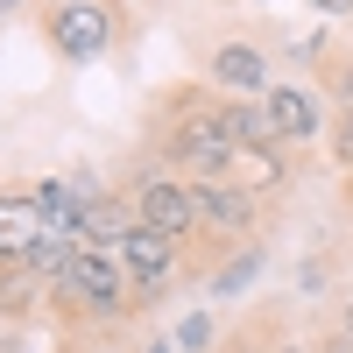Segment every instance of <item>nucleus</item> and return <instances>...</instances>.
<instances>
[{
	"mask_svg": "<svg viewBox=\"0 0 353 353\" xmlns=\"http://www.w3.org/2000/svg\"><path fill=\"white\" fill-rule=\"evenodd\" d=\"M156 149H163V163L176 176H191V184H198V176H233V163H241L212 85H184V92L163 99V113H156Z\"/></svg>",
	"mask_w": 353,
	"mask_h": 353,
	"instance_id": "1",
	"label": "nucleus"
},
{
	"mask_svg": "<svg viewBox=\"0 0 353 353\" xmlns=\"http://www.w3.org/2000/svg\"><path fill=\"white\" fill-rule=\"evenodd\" d=\"M64 311H78V318H99V325H113V318L128 311V297H134V283H128V269H121V254H99V248H78L71 254V269L57 276V290H50Z\"/></svg>",
	"mask_w": 353,
	"mask_h": 353,
	"instance_id": "2",
	"label": "nucleus"
},
{
	"mask_svg": "<svg viewBox=\"0 0 353 353\" xmlns=\"http://www.w3.org/2000/svg\"><path fill=\"white\" fill-rule=\"evenodd\" d=\"M43 43L64 64H99L121 43V8L113 0H50L43 8Z\"/></svg>",
	"mask_w": 353,
	"mask_h": 353,
	"instance_id": "3",
	"label": "nucleus"
},
{
	"mask_svg": "<svg viewBox=\"0 0 353 353\" xmlns=\"http://www.w3.org/2000/svg\"><path fill=\"white\" fill-rule=\"evenodd\" d=\"M121 198L134 205V219H141V226L170 233V241H191V233H198V198H191V176H176V170H134Z\"/></svg>",
	"mask_w": 353,
	"mask_h": 353,
	"instance_id": "4",
	"label": "nucleus"
},
{
	"mask_svg": "<svg viewBox=\"0 0 353 353\" xmlns=\"http://www.w3.org/2000/svg\"><path fill=\"white\" fill-rule=\"evenodd\" d=\"M191 198H198V233L205 241H248L254 219H261V191L241 184V176H198Z\"/></svg>",
	"mask_w": 353,
	"mask_h": 353,
	"instance_id": "5",
	"label": "nucleus"
},
{
	"mask_svg": "<svg viewBox=\"0 0 353 353\" xmlns=\"http://www.w3.org/2000/svg\"><path fill=\"white\" fill-rule=\"evenodd\" d=\"M205 85H212L219 99H269V85H276L269 50H261V43H248V36L212 43V50H205Z\"/></svg>",
	"mask_w": 353,
	"mask_h": 353,
	"instance_id": "6",
	"label": "nucleus"
},
{
	"mask_svg": "<svg viewBox=\"0 0 353 353\" xmlns=\"http://www.w3.org/2000/svg\"><path fill=\"white\" fill-rule=\"evenodd\" d=\"M121 254V269H128V283H134V297H163V290L176 283V269H184V241H170V233H156V226H128V241L113 248Z\"/></svg>",
	"mask_w": 353,
	"mask_h": 353,
	"instance_id": "7",
	"label": "nucleus"
},
{
	"mask_svg": "<svg viewBox=\"0 0 353 353\" xmlns=\"http://www.w3.org/2000/svg\"><path fill=\"white\" fill-rule=\"evenodd\" d=\"M261 106H269V128H276V141H283V149H304V141H318V128H325V121H318V92H311V85L276 78Z\"/></svg>",
	"mask_w": 353,
	"mask_h": 353,
	"instance_id": "8",
	"label": "nucleus"
},
{
	"mask_svg": "<svg viewBox=\"0 0 353 353\" xmlns=\"http://www.w3.org/2000/svg\"><path fill=\"white\" fill-rule=\"evenodd\" d=\"M43 205H36V191H0V269L8 261H21L28 248L43 241Z\"/></svg>",
	"mask_w": 353,
	"mask_h": 353,
	"instance_id": "9",
	"label": "nucleus"
},
{
	"mask_svg": "<svg viewBox=\"0 0 353 353\" xmlns=\"http://www.w3.org/2000/svg\"><path fill=\"white\" fill-rule=\"evenodd\" d=\"M219 113H226V134H233V149H241V156L283 149V141H276V128H269V106H261V99H219Z\"/></svg>",
	"mask_w": 353,
	"mask_h": 353,
	"instance_id": "10",
	"label": "nucleus"
},
{
	"mask_svg": "<svg viewBox=\"0 0 353 353\" xmlns=\"http://www.w3.org/2000/svg\"><path fill=\"white\" fill-rule=\"evenodd\" d=\"M43 276H28L21 269V261H8V269H0V311H8V318H28V311H36L43 304Z\"/></svg>",
	"mask_w": 353,
	"mask_h": 353,
	"instance_id": "11",
	"label": "nucleus"
},
{
	"mask_svg": "<svg viewBox=\"0 0 353 353\" xmlns=\"http://www.w3.org/2000/svg\"><path fill=\"white\" fill-rule=\"evenodd\" d=\"M254 276H261V248H241V254H233L226 269L212 276V297H241V290H248Z\"/></svg>",
	"mask_w": 353,
	"mask_h": 353,
	"instance_id": "12",
	"label": "nucleus"
},
{
	"mask_svg": "<svg viewBox=\"0 0 353 353\" xmlns=\"http://www.w3.org/2000/svg\"><path fill=\"white\" fill-rule=\"evenodd\" d=\"M176 346L184 353H212V311H191L184 325H176Z\"/></svg>",
	"mask_w": 353,
	"mask_h": 353,
	"instance_id": "13",
	"label": "nucleus"
},
{
	"mask_svg": "<svg viewBox=\"0 0 353 353\" xmlns=\"http://www.w3.org/2000/svg\"><path fill=\"white\" fill-rule=\"evenodd\" d=\"M325 85H332V99H339V113H346V106H353V50L325 64Z\"/></svg>",
	"mask_w": 353,
	"mask_h": 353,
	"instance_id": "14",
	"label": "nucleus"
},
{
	"mask_svg": "<svg viewBox=\"0 0 353 353\" xmlns=\"http://www.w3.org/2000/svg\"><path fill=\"white\" fill-rule=\"evenodd\" d=\"M325 141H332V156H339V170L353 176V106H346L339 121H332V134H325Z\"/></svg>",
	"mask_w": 353,
	"mask_h": 353,
	"instance_id": "15",
	"label": "nucleus"
},
{
	"mask_svg": "<svg viewBox=\"0 0 353 353\" xmlns=\"http://www.w3.org/2000/svg\"><path fill=\"white\" fill-rule=\"evenodd\" d=\"M311 14H325V21H346V14H353V0H311Z\"/></svg>",
	"mask_w": 353,
	"mask_h": 353,
	"instance_id": "16",
	"label": "nucleus"
},
{
	"mask_svg": "<svg viewBox=\"0 0 353 353\" xmlns=\"http://www.w3.org/2000/svg\"><path fill=\"white\" fill-rule=\"evenodd\" d=\"M339 339L353 346V297H346V311H339Z\"/></svg>",
	"mask_w": 353,
	"mask_h": 353,
	"instance_id": "17",
	"label": "nucleus"
},
{
	"mask_svg": "<svg viewBox=\"0 0 353 353\" xmlns=\"http://www.w3.org/2000/svg\"><path fill=\"white\" fill-rule=\"evenodd\" d=\"M21 8H28V0H0V21H14V14H21Z\"/></svg>",
	"mask_w": 353,
	"mask_h": 353,
	"instance_id": "18",
	"label": "nucleus"
},
{
	"mask_svg": "<svg viewBox=\"0 0 353 353\" xmlns=\"http://www.w3.org/2000/svg\"><path fill=\"white\" fill-rule=\"evenodd\" d=\"M141 353H176V346H170V339H149V346H141Z\"/></svg>",
	"mask_w": 353,
	"mask_h": 353,
	"instance_id": "19",
	"label": "nucleus"
},
{
	"mask_svg": "<svg viewBox=\"0 0 353 353\" xmlns=\"http://www.w3.org/2000/svg\"><path fill=\"white\" fill-rule=\"evenodd\" d=\"M332 353H353V346H346V339H339V346H332Z\"/></svg>",
	"mask_w": 353,
	"mask_h": 353,
	"instance_id": "20",
	"label": "nucleus"
},
{
	"mask_svg": "<svg viewBox=\"0 0 353 353\" xmlns=\"http://www.w3.org/2000/svg\"><path fill=\"white\" fill-rule=\"evenodd\" d=\"M113 8H128V0H113Z\"/></svg>",
	"mask_w": 353,
	"mask_h": 353,
	"instance_id": "21",
	"label": "nucleus"
},
{
	"mask_svg": "<svg viewBox=\"0 0 353 353\" xmlns=\"http://www.w3.org/2000/svg\"><path fill=\"white\" fill-rule=\"evenodd\" d=\"M261 8H269V0H261Z\"/></svg>",
	"mask_w": 353,
	"mask_h": 353,
	"instance_id": "22",
	"label": "nucleus"
}]
</instances>
